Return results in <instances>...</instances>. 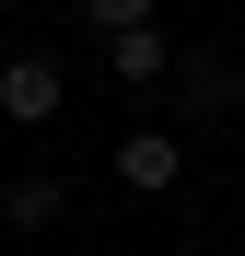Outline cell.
Listing matches in <instances>:
<instances>
[{
	"instance_id": "obj_1",
	"label": "cell",
	"mask_w": 245,
	"mask_h": 256,
	"mask_svg": "<svg viewBox=\"0 0 245 256\" xmlns=\"http://www.w3.org/2000/svg\"><path fill=\"white\" fill-rule=\"evenodd\" d=\"M59 105H70L59 58H35V47H12V58H0V128H59Z\"/></svg>"
},
{
	"instance_id": "obj_2",
	"label": "cell",
	"mask_w": 245,
	"mask_h": 256,
	"mask_svg": "<svg viewBox=\"0 0 245 256\" xmlns=\"http://www.w3.org/2000/svg\"><path fill=\"white\" fill-rule=\"evenodd\" d=\"M117 186H140V198L187 186V140L175 128H129V140H117Z\"/></svg>"
},
{
	"instance_id": "obj_3",
	"label": "cell",
	"mask_w": 245,
	"mask_h": 256,
	"mask_svg": "<svg viewBox=\"0 0 245 256\" xmlns=\"http://www.w3.org/2000/svg\"><path fill=\"white\" fill-rule=\"evenodd\" d=\"M163 70H175V35H163V24L105 35V82H129V94H140V82H163Z\"/></svg>"
},
{
	"instance_id": "obj_4",
	"label": "cell",
	"mask_w": 245,
	"mask_h": 256,
	"mask_svg": "<svg viewBox=\"0 0 245 256\" xmlns=\"http://www.w3.org/2000/svg\"><path fill=\"white\" fill-rule=\"evenodd\" d=\"M0 222H12V233H59L70 222V186L59 175H12V186H0Z\"/></svg>"
},
{
	"instance_id": "obj_5",
	"label": "cell",
	"mask_w": 245,
	"mask_h": 256,
	"mask_svg": "<svg viewBox=\"0 0 245 256\" xmlns=\"http://www.w3.org/2000/svg\"><path fill=\"white\" fill-rule=\"evenodd\" d=\"M175 105H187V116H222V105H233V70H222V58H187V94H175Z\"/></svg>"
},
{
	"instance_id": "obj_6",
	"label": "cell",
	"mask_w": 245,
	"mask_h": 256,
	"mask_svg": "<svg viewBox=\"0 0 245 256\" xmlns=\"http://www.w3.org/2000/svg\"><path fill=\"white\" fill-rule=\"evenodd\" d=\"M129 24H152V0H82V35H129Z\"/></svg>"
},
{
	"instance_id": "obj_7",
	"label": "cell",
	"mask_w": 245,
	"mask_h": 256,
	"mask_svg": "<svg viewBox=\"0 0 245 256\" xmlns=\"http://www.w3.org/2000/svg\"><path fill=\"white\" fill-rule=\"evenodd\" d=\"M0 186H12V152H0Z\"/></svg>"
}]
</instances>
